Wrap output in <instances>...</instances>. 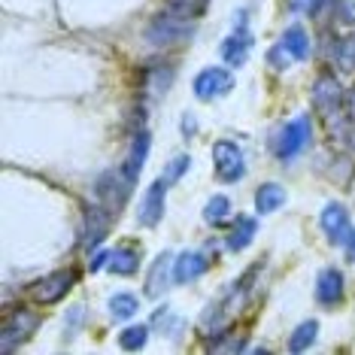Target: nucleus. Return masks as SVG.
I'll use <instances>...</instances> for the list:
<instances>
[{
    "label": "nucleus",
    "instance_id": "obj_1",
    "mask_svg": "<svg viewBox=\"0 0 355 355\" xmlns=\"http://www.w3.org/2000/svg\"><path fill=\"white\" fill-rule=\"evenodd\" d=\"M43 325V316L31 306H15V310L6 313L3 319V331H0V352H15L25 340L37 334V328Z\"/></svg>",
    "mask_w": 355,
    "mask_h": 355
},
{
    "label": "nucleus",
    "instance_id": "obj_13",
    "mask_svg": "<svg viewBox=\"0 0 355 355\" xmlns=\"http://www.w3.org/2000/svg\"><path fill=\"white\" fill-rule=\"evenodd\" d=\"M207 270H209V258L200 249H185V252L173 258V282H180V286L200 279Z\"/></svg>",
    "mask_w": 355,
    "mask_h": 355
},
{
    "label": "nucleus",
    "instance_id": "obj_15",
    "mask_svg": "<svg viewBox=\"0 0 355 355\" xmlns=\"http://www.w3.org/2000/svg\"><path fill=\"white\" fill-rule=\"evenodd\" d=\"M152 152V134L149 131H137L134 140H131V149H128V155L122 161V173L137 185V180H140L143 167H146V158Z\"/></svg>",
    "mask_w": 355,
    "mask_h": 355
},
{
    "label": "nucleus",
    "instance_id": "obj_21",
    "mask_svg": "<svg viewBox=\"0 0 355 355\" xmlns=\"http://www.w3.org/2000/svg\"><path fill=\"white\" fill-rule=\"evenodd\" d=\"M316 337H319V322L316 319H304V322H297L295 331L288 334V352H306L313 343H316Z\"/></svg>",
    "mask_w": 355,
    "mask_h": 355
},
{
    "label": "nucleus",
    "instance_id": "obj_22",
    "mask_svg": "<svg viewBox=\"0 0 355 355\" xmlns=\"http://www.w3.org/2000/svg\"><path fill=\"white\" fill-rule=\"evenodd\" d=\"M107 310H110V316L116 322H128V319H134L137 313H140V297L131 295V292H116L110 297Z\"/></svg>",
    "mask_w": 355,
    "mask_h": 355
},
{
    "label": "nucleus",
    "instance_id": "obj_19",
    "mask_svg": "<svg viewBox=\"0 0 355 355\" xmlns=\"http://www.w3.org/2000/svg\"><path fill=\"white\" fill-rule=\"evenodd\" d=\"M286 189H282L279 182H264V185H258V191H255V213L258 216H270V213H277V209L286 204Z\"/></svg>",
    "mask_w": 355,
    "mask_h": 355
},
{
    "label": "nucleus",
    "instance_id": "obj_11",
    "mask_svg": "<svg viewBox=\"0 0 355 355\" xmlns=\"http://www.w3.org/2000/svg\"><path fill=\"white\" fill-rule=\"evenodd\" d=\"M249 52H252V34H249V28H246V12H243V15H237V31H234L231 37H225L222 58L228 67H243Z\"/></svg>",
    "mask_w": 355,
    "mask_h": 355
},
{
    "label": "nucleus",
    "instance_id": "obj_10",
    "mask_svg": "<svg viewBox=\"0 0 355 355\" xmlns=\"http://www.w3.org/2000/svg\"><path fill=\"white\" fill-rule=\"evenodd\" d=\"M110 216L112 213H110V209H103L101 204H85L83 207V246L88 249V252L107 240Z\"/></svg>",
    "mask_w": 355,
    "mask_h": 355
},
{
    "label": "nucleus",
    "instance_id": "obj_24",
    "mask_svg": "<svg viewBox=\"0 0 355 355\" xmlns=\"http://www.w3.org/2000/svg\"><path fill=\"white\" fill-rule=\"evenodd\" d=\"M173 83V67L167 64V67H146V73H143V85H146V92L152 98H161V94L171 88Z\"/></svg>",
    "mask_w": 355,
    "mask_h": 355
},
{
    "label": "nucleus",
    "instance_id": "obj_36",
    "mask_svg": "<svg viewBox=\"0 0 355 355\" xmlns=\"http://www.w3.org/2000/svg\"><path fill=\"white\" fill-rule=\"evenodd\" d=\"M198 134V119L191 116V112H185L182 116V137H195Z\"/></svg>",
    "mask_w": 355,
    "mask_h": 355
},
{
    "label": "nucleus",
    "instance_id": "obj_27",
    "mask_svg": "<svg viewBox=\"0 0 355 355\" xmlns=\"http://www.w3.org/2000/svg\"><path fill=\"white\" fill-rule=\"evenodd\" d=\"M207 6H209V0H167L164 10H167V12H173V15H180V19L198 21L200 15L207 12Z\"/></svg>",
    "mask_w": 355,
    "mask_h": 355
},
{
    "label": "nucleus",
    "instance_id": "obj_34",
    "mask_svg": "<svg viewBox=\"0 0 355 355\" xmlns=\"http://www.w3.org/2000/svg\"><path fill=\"white\" fill-rule=\"evenodd\" d=\"M340 21L355 25V0H340Z\"/></svg>",
    "mask_w": 355,
    "mask_h": 355
},
{
    "label": "nucleus",
    "instance_id": "obj_25",
    "mask_svg": "<svg viewBox=\"0 0 355 355\" xmlns=\"http://www.w3.org/2000/svg\"><path fill=\"white\" fill-rule=\"evenodd\" d=\"M228 219H231V198L228 195H213L204 204V222L219 228V225H225Z\"/></svg>",
    "mask_w": 355,
    "mask_h": 355
},
{
    "label": "nucleus",
    "instance_id": "obj_37",
    "mask_svg": "<svg viewBox=\"0 0 355 355\" xmlns=\"http://www.w3.org/2000/svg\"><path fill=\"white\" fill-rule=\"evenodd\" d=\"M346 119H349V122H355V88L349 94H346Z\"/></svg>",
    "mask_w": 355,
    "mask_h": 355
},
{
    "label": "nucleus",
    "instance_id": "obj_31",
    "mask_svg": "<svg viewBox=\"0 0 355 355\" xmlns=\"http://www.w3.org/2000/svg\"><path fill=\"white\" fill-rule=\"evenodd\" d=\"M337 137H340V140H346V146H349V152L355 155V122H337Z\"/></svg>",
    "mask_w": 355,
    "mask_h": 355
},
{
    "label": "nucleus",
    "instance_id": "obj_17",
    "mask_svg": "<svg viewBox=\"0 0 355 355\" xmlns=\"http://www.w3.org/2000/svg\"><path fill=\"white\" fill-rule=\"evenodd\" d=\"M255 237H258L255 216H237V219H234V228L228 231V237H225V246H228L231 252H243V249L252 246Z\"/></svg>",
    "mask_w": 355,
    "mask_h": 355
},
{
    "label": "nucleus",
    "instance_id": "obj_2",
    "mask_svg": "<svg viewBox=\"0 0 355 355\" xmlns=\"http://www.w3.org/2000/svg\"><path fill=\"white\" fill-rule=\"evenodd\" d=\"M195 37V21L191 19H180L173 12H161L149 21L146 28V43L158 46V49H167V46H182L185 40Z\"/></svg>",
    "mask_w": 355,
    "mask_h": 355
},
{
    "label": "nucleus",
    "instance_id": "obj_23",
    "mask_svg": "<svg viewBox=\"0 0 355 355\" xmlns=\"http://www.w3.org/2000/svg\"><path fill=\"white\" fill-rule=\"evenodd\" d=\"M155 331H161L164 337H180L182 328H185V319L176 316L171 306H158L155 313H152V322H149Z\"/></svg>",
    "mask_w": 355,
    "mask_h": 355
},
{
    "label": "nucleus",
    "instance_id": "obj_7",
    "mask_svg": "<svg viewBox=\"0 0 355 355\" xmlns=\"http://www.w3.org/2000/svg\"><path fill=\"white\" fill-rule=\"evenodd\" d=\"M310 101H313V110L319 116H337V110L346 103V94H343V85L334 73H319L316 83L310 88Z\"/></svg>",
    "mask_w": 355,
    "mask_h": 355
},
{
    "label": "nucleus",
    "instance_id": "obj_9",
    "mask_svg": "<svg viewBox=\"0 0 355 355\" xmlns=\"http://www.w3.org/2000/svg\"><path fill=\"white\" fill-rule=\"evenodd\" d=\"M319 228L325 231V237L331 240V243L346 246V240H349V234H352L349 209H346L343 204H337V200H331V204H325V209L319 213Z\"/></svg>",
    "mask_w": 355,
    "mask_h": 355
},
{
    "label": "nucleus",
    "instance_id": "obj_3",
    "mask_svg": "<svg viewBox=\"0 0 355 355\" xmlns=\"http://www.w3.org/2000/svg\"><path fill=\"white\" fill-rule=\"evenodd\" d=\"M310 140H313V122H310V116H297L288 125L279 128L270 146H273V155H277L279 161H295L306 146H310Z\"/></svg>",
    "mask_w": 355,
    "mask_h": 355
},
{
    "label": "nucleus",
    "instance_id": "obj_30",
    "mask_svg": "<svg viewBox=\"0 0 355 355\" xmlns=\"http://www.w3.org/2000/svg\"><path fill=\"white\" fill-rule=\"evenodd\" d=\"M83 319H85V306H83V304H76L73 310L67 313V337H73V334H76L79 325H83Z\"/></svg>",
    "mask_w": 355,
    "mask_h": 355
},
{
    "label": "nucleus",
    "instance_id": "obj_35",
    "mask_svg": "<svg viewBox=\"0 0 355 355\" xmlns=\"http://www.w3.org/2000/svg\"><path fill=\"white\" fill-rule=\"evenodd\" d=\"M110 264V252H98V255H92V261H88V270L92 273H98V270H103Z\"/></svg>",
    "mask_w": 355,
    "mask_h": 355
},
{
    "label": "nucleus",
    "instance_id": "obj_12",
    "mask_svg": "<svg viewBox=\"0 0 355 355\" xmlns=\"http://www.w3.org/2000/svg\"><path fill=\"white\" fill-rule=\"evenodd\" d=\"M173 252H158V258L149 264L146 282H143V295L146 297H161L167 292V286L173 282Z\"/></svg>",
    "mask_w": 355,
    "mask_h": 355
},
{
    "label": "nucleus",
    "instance_id": "obj_6",
    "mask_svg": "<svg viewBox=\"0 0 355 355\" xmlns=\"http://www.w3.org/2000/svg\"><path fill=\"white\" fill-rule=\"evenodd\" d=\"M76 270L73 268H61V270H52L46 277H40L34 286H31V295L37 297V304L43 306H52V304H61L64 297L70 295V288L76 286Z\"/></svg>",
    "mask_w": 355,
    "mask_h": 355
},
{
    "label": "nucleus",
    "instance_id": "obj_8",
    "mask_svg": "<svg viewBox=\"0 0 355 355\" xmlns=\"http://www.w3.org/2000/svg\"><path fill=\"white\" fill-rule=\"evenodd\" d=\"M195 98L198 101H216V98H225V94L234 92V73L228 67H204L200 73L195 76Z\"/></svg>",
    "mask_w": 355,
    "mask_h": 355
},
{
    "label": "nucleus",
    "instance_id": "obj_4",
    "mask_svg": "<svg viewBox=\"0 0 355 355\" xmlns=\"http://www.w3.org/2000/svg\"><path fill=\"white\" fill-rule=\"evenodd\" d=\"M213 173L222 185H234L246 176V155L234 140L213 143Z\"/></svg>",
    "mask_w": 355,
    "mask_h": 355
},
{
    "label": "nucleus",
    "instance_id": "obj_5",
    "mask_svg": "<svg viewBox=\"0 0 355 355\" xmlns=\"http://www.w3.org/2000/svg\"><path fill=\"white\" fill-rule=\"evenodd\" d=\"M131 189H134V182L122 173V167L119 171H107L94 182V200L103 209H110V213H119L128 204V198H131Z\"/></svg>",
    "mask_w": 355,
    "mask_h": 355
},
{
    "label": "nucleus",
    "instance_id": "obj_18",
    "mask_svg": "<svg viewBox=\"0 0 355 355\" xmlns=\"http://www.w3.org/2000/svg\"><path fill=\"white\" fill-rule=\"evenodd\" d=\"M279 46L286 49V55L292 61H306V58H310V52H313L310 34H306L301 25H288L286 34H282V40H279Z\"/></svg>",
    "mask_w": 355,
    "mask_h": 355
},
{
    "label": "nucleus",
    "instance_id": "obj_28",
    "mask_svg": "<svg viewBox=\"0 0 355 355\" xmlns=\"http://www.w3.org/2000/svg\"><path fill=\"white\" fill-rule=\"evenodd\" d=\"M149 331H152V325H128L122 334H119V346H122L125 352L143 349V346L149 343Z\"/></svg>",
    "mask_w": 355,
    "mask_h": 355
},
{
    "label": "nucleus",
    "instance_id": "obj_29",
    "mask_svg": "<svg viewBox=\"0 0 355 355\" xmlns=\"http://www.w3.org/2000/svg\"><path fill=\"white\" fill-rule=\"evenodd\" d=\"M189 167H191V155H176V158H171V164L164 167V176H161V180L167 185H176L185 173H189Z\"/></svg>",
    "mask_w": 355,
    "mask_h": 355
},
{
    "label": "nucleus",
    "instance_id": "obj_26",
    "mask_svg": "<svg viewBox=\"0 0 355 355\" xmlns=\"http://www.w3.org/2000/svg\"><path fill=\"white\" fill-rule=\"evenodd\" d=\"M225 325H228V306L225 304H213L200 319V328H204L207 337H222Z\"/></svg>",
    "mask_w": 355,
    "mask_h": 355
},
{
    "label": "nucleus",
    "instance_id": "obj_14",
    "mask_svg": "<svg viewBox=\"0 0 355 355\" xmlns=\"http://www.w3.org/2000/svg\"><path fill=\"white\" fill-rule=\"evenodd\" d=\"M167 189H171V185H167L164 180H155L146 189L143 204H140V216H137L143 228H155V225L164 219V195H167Z\"/></svg>",
    "mask_w": 355,
    "mask_h": 355
},
{
    "label": "nucleus",
    "instance_id": "obj_32",
    "mask_svg": "<svg viewBox=\"0 0 355 355\" xmlns=\"http://www.w3.org/2000/svg\"><path fill=\"white\" fill-rule=\"evenodd\" d=\"M209 349L213 352H240V349H246V343H243V337H240V340H216Z\"/></svg>",
    "mask_w": 355,
    "mask_h": 355
},
{
    "label": "nucleus",
    "instance_id": "obj_38",
    "mask_svg": "<svg viewBox=\"0 0 355 355\" xmlns=\"http://www.w3.org/2000/svg\"><path fill=\"white\" fill-rule=\"evenodd\" d=\"M346 258L355 264V228H352V234H349V240H346Z\"/></svg>",
    "mask_w": 355,
    "mask_h": 355
},
{
    "label": "nucleus",
    "instance_id": "obj_20",
    "mask_svg": "<svg viewBox=\"0 0 355 355\" xmlns=\"http://www.w3.org/2000/svg\"><path fill=\"white\" fill-rule=\"evenodd\" d=\"M107 268L116 273V277H134L140 270V252L134 246H119L116 252H110V264Z\"/></svg>",
    "mask_w": 355,
    "mask_h": 355
},
{
    "label": "nucleus",
    "instance_id": "obj_16",
    "mask_svg": "<svg viewBox=\"0 0 355 355\" xmlns=\"http://www.w3.org/2000/svg\"><path fill=\"white\" fill-rule=\"evenodd\" d=\"M346 286H343V273L337 268H322L316 277V301L319 306H337L343 304Z\"/></svg>",
    "mask_w": 355,
    "mask_h": 355
},
{
    "label": "nucleus",
    "instance_id": "obj_33",
    "mask_svg": "<svg viewBox=\"0 0 355 355\" xmlns=\"http://www.w3.org/2000/svg\"><path fill=\"white\" fill-rule=\"evenodd\" d=\"M270 64H273V67H277V70H286L288 64H292V58H288V55H286V49H282L279 43H277V46H273V49H270Z\"/></svg>",
    "mask_w": 355,
    "mask_h": 355
}]
</instances>
